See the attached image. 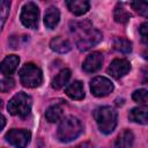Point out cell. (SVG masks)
I'll list each match as a JSON object with an SVG mask.
<instances>
[{
  "label": "cell",
  "mask_w": 148,
  "mask_h": 148,
  "mask_svg": "<svg viewBox=\"0 0 148 148\" xmlns=\"http://www.w3.org/2000/svg\"><path fill=\"white\" fill-rule=\"evenodd\" d=\"M145 71H146V73L143 72V80H142L143 83L148 82V68H145Z\"/></svg>",
  "instance_id": "cell-28"
},
{
  "label": "cell",
  "mask_w": 148,
  "mask_h": 148,
  "mask_svg": "<svg viewBox=\"0 0 148 148\" xmlns=\"http://www.w3.org/2000/svg\"><path fill=\"white\" fill-rule=\"evenodd\" d=\"M132 98L134 102L139 104H143L148 102V91L146 89H138L132 94Z\"/></svg>",
  "instance_id": "cell-23"
},
{
  "label": "cell",
  "mask_w": 148,
  "mask_h": 148,
  "mask_svg": "<svg viewBox=\"0 0 148 148\" xmlns=\"http://www.w3.org/2000/svg\"><path fill=\"white\" fill-rule=\"evenodd\" d=\"M94 118L99 131L104 134H110L117 126V112L113 108L103 105L94 111Z\"/></svg>",
  "instance_id": "cell-3"
},
{
  "label": "cell",
  "mask_w": 148,
  "mask_h": 148,
  "mask_svg": "<svg viewBox=\"0 0 148 148\" xmlns=\"http://www.w3.org/2000/svg\"><path fill=\"white\" fill-rule=\"evenodd\" d=\"M7 109L10 114L25 118L31 111V97L23 91L17 92L8 102Z\"/></svg>",
  "instance_id": "cell-4"
},
{
  "label": "cell",
  "mask_w": 148,
  "mask_h": 148,
  "mask_svg": "<svg viewBox=\"0 0 148 148\" xmlns=\"http://www.w3.org/2000/svg\"><path fill=\"white\" fill-rule=\"evenodd\" d=\"M142 58H143L145 60H147V61H148V46L142 51Z\"/></svg>",
  "instance_id": "cell-27"
},
{
  "label": "cell",
  "mask_w": 148,
  "mask_h": 148,
  "mask_svg": "<svg viewBox=\"0 0 148 148\" xmlns=\"http://www.w3.org/2000/svg\"><path fill=\"white\" fill-rule=\"evenodd\" d=\"M69 77H71V71H69L68 68L61 69V71L54 76V79L52 80V88H53V89H57V90L60 89V88H62V87L68 82Z\"/></svg>",
  "instance_id": "cell-18"
},
{
  "label": "cell",
  "mask_w": 148,
  "mask_h": 148,
  "mask_svg": "<svg viewBox=\"0 0 148 148\" xmlns=\"http://www.w3.org/2000/svg\"><path fill=\"white\" fill-rule=\"evenodd\" d=\"M139 32H140V36H141V40L145 44H148V22H145L140 25Z\"/></svg>",
  "instance_id": "cell-26"
},
{
  "label": "cell",
  "mask_w": 148,
  "mask_h": 148,
  "mask_svg": "<svg viewBox=\"0 0 148 148\" xmlns=\"http://www.w3.org/2000/svg\"><path fill=\"white\" fill-rule=\"evenodd\" d=\"M14 86H15V81H14L13 77H10V76L3 77V79L1 80V83H0V87H1V91H2V92L8 91V90L12 89Z\"/></svg>",
  "instance_id": "cell-25"
},
{
  "label": "cell",
  "mask_w": 148,
  "mask_h": 148,
  "mask_svg": "<svg viewBox=\"0 0 148 148\" xmlns=\"http://www.w3.org/2000/svg\"><path fill=\"white\" fill-rule=\"evenodd\" d=\"M134 142V135L130 130H124L119 133L114 141V148H132Z\"/></svg>",
  "instance_id": "cell-15"
},
{
  "label": "cell",
  "mask_w": 148,
  "mask_h": 148,
  "mask_svg": "<svg viewBox=\"0 0 148 148\" xmlns=\"http://www.w3.org/2000/svg\"><path fill=\"white\" fill-rule=\"evenodd\" d=\"M131 69V64L126 59H114L108 67L106 72L114 79H120L126 75Z\"/></svg>",
  "instance_id": "cell-9"
},
{
  "label": "cell",
  "mask_w": 148,
  "mask_h": 148,
  "mask_svg": "<svg viewBox=\"0 0 148 148\" xmlns=\"http://www.w3.org/2000/svg\"><path fill=\"white\" fill-rule=\"evenodd\" d=\"M31 139V133L28 130H10L6 134V140L15 148H25Z\"/></svg>",
  "instance_id": "cell-7"
},
{
  "label": "cell",
  "mask_w": 148,
  "mask_h": 148,
  "mask_svg": "<svg viewBox=\"0 0 148 148\" xmlns=\"http://www.w3.org/2000/svg\"><path fill=\"white\" fill-rule=\"evenodd\" d=\"M82 130V124L76 117L67 116L61 119L58 126L57 136L61 142H71L81 134Z\"/></svg>",
  "instance_id": "cell-2"
},
{
  "label": "cell",
  "mask_w": 148,
  "mask_h": 148,
  "mask_svg": "<svg viewBox=\"0 0 148 148\" xmlns=\"http://www.w3.org/2000/svg\"><path fill=\"white\" fill-rule=\"evenodd\" d=\"M64 114V108L61 104H53L49 106V109L45 112V117L50 123L58 121Z\"/></svg>",
  "instance_id": "cell-19"
},
{
  "label": "cell",
  "mask_w": 148,
  "mask_h": 148,
  "mask_svg": "<svg viewBox=\"0 0 148 148\" xmlns=\"http://www.w3.org/2000/svg\"><path fill=\"white\" fill-rule=\"evenodd\" d=\"M9 8H10V2L7 0H2L0 2V15H1V27H3L5 21L9 14Z\"/></svg>",
  "instance_id": "cell-24"
},
{
  "label": "cell",
  "mask_w": 148,
  "mask_h": 148,
  "mask_svg": "<svg viewBox=\"0 0 148 148\" xmlns=\"http://www.w3.org/2000/svg\"><path fill=\"white\" fill-rule=\"evenodd\" d=\"M66 5H67L69 12L76 16L86 14L90 7V5L87 0H68V1H66Z\"/></svg>",
  "instance_id": "cell-12"
},
{
  "label": "cell",
  "mask_w": 148,
  "mask_h": 148,
  "mask_svg": "<svg viewBox=\"0 0 148 148\" xmlns=\"http://www.w3.org/2000/svg\"><path fill=\"white\" fill-rule=\"evenodd\" d=\"M113 47L114 50H117L118 52L121 53H130L132 51V43L123 37H117L113 40Z\"/></svg>",
  "instance_id": "cell-21"
},
{
  "label": "cell",
  "mask_w": 148,
  "mask_h": 148,
  "mask_svg": "<svg viewBox=\"0 0 148 148\" xmlns=\"http://www.w3.org/2000/svg\"><path fill=\"white\" fill-rule=\"evenodd\" d=\"M131 6L139 15L143 17H148V1H142V0L132 1Z\"/></svg>",
  "instance_id": "cell-22"
},
{
  "label": "cell",
  "mask_w": 148,
  "mask_h": 148,
  "mask_svg": "<svg viewBox=\"0 0 148 148\" xmlns=\"http://www.w3.org/2000/svg\"><path fill=\"white\" fill-rule=\"evenodd\" d=\"M50 47H51L54 52H58V53H66V52L71 51V49H72L71 43H69L67 39L60 37V36L54 37L53 39H51V42H50Z\"/></svg>",
  "instance_id": "cell-17"
},
{
  "label": "cell",
  "mask_w": 148,
  "mask_h": 148,
  "mask_svg": "<svg viewBox=\"0 0 148 148\" xmlns=\"http://www.w3.org/2000/svg\"><path fill=\"white\" fill-rule=\"evenodd\" d=\"M66 95L72 98V99H83L84 98V89H83V84L80 81H73L71 84L67 86V88L65 89Z\"/></svg>",
  "instance_id": "cell-14"
},
{
  "label": "cell",
  "mask_w": 148,
  "mask_h": 148,
  "mask_svg": "<svg viewBox=\"0 0 148 148\" xmlns=\"http://www.w3.org/2000/svg\"><path fill=\"white\" fill-rule=\"evenodd\" d=\"M60 20V12L57 7H49L45 12V16H44V24L46 25V28L49 29H53L56 28V25L59 23Z\"/></svg>",
  "instance_id": "cell-16"
},
{
  "label": "cell",
  "mask_w": 148,
  "mask_h": 148,
  "mask_svg": "<svg viewBox=\"0 0 148 148\" xmlns=\"http://www.w3.org/2000/svg\"><path fill=\"white\" fill-rule=\"evenodd\" d=\"M102 64H103V54L99 52H92L89 56H87V58L84 59L82 68L86 73H94L102 67Z\"/></svg>",
  "instance_id": "cell-10"
},
{
  "label": "cell",
  "mask_w": 148,
  "mask_h": 148,
  "mask_svg": "<svg viewBox=\"0 0 148 148\" xmlns=\"http://www.w3.org/2000/svg\"><path fill=\"white\" fill-rule=\"evenodd\" d=\"M20 18L24 27L30 29H36L38 25V18H39V10L37 5L35 2L24 3L21 10Z\"/></svg>",
  "instance_id": "cell-6"
},
{
  "label": "cell",
  "mask_w": 148,
  "mask_h": 148,
  "mask_svg": "<svg viewBox=\"0 0 148 148\" xmlns=\"http://www.w3.org/2000/svg\"><path fill=\"white\" fill-rule=\"evenodd\" d=\"M18 62H20V58L15 54H9L7 56L2 62H1V66H0V69H1V73L6 76H8L9 74H12L18 66Z\"/></svg>",
  "instance_id": "cell-13"
},
{
  "label": "cell",
  "mask_w": 148,
  "mask_h": 148,
  "mask_svg": "<svg viewBox=\"0 0 148 148\" xmlns=\"http://www.w3.org/2000/svg\"><path fill=\"white\" fill-rule=\"evenodd\" d=\"M131 13L124 7L123 3H117V6L114 7V12H113V17L114 21L118 23H126L130 18H131Z\"/></svg>",
  "instance_id": "cell-20"
},
{
  "label": "cell",
  "mask_w": 148,
  "mask_h": 148,
  "mask_svg": "<svg viewBox=\"0 0 148 148\" xmlns=\"http://www.w3.org/2000/svg\"><path fill=\"white\" fill-rule=\"evenodd\" d=\"M20 81L24 87L36 88L43 82V74L39 67L29 62L20 69Z\"/></svg>",
  "instance_id": "cell-5"
},
{
  "label": "cell",
  "mask_w": 148,
  "mask_h": 148,
  "mask_svg": "<svg viewBox=\"0 0 148 148\" xmlns=\"http://www.w3.org/2000/svg\"><path fill=\"white\" fill-rule=\"evenodd\" d=\"M128 118L133 123L147 125L148 124V105H140V106L133 108L128 113Z\"/></svg>",
  "instance_id": "cell-11"
},
{
  "label": "cell",
  "mask_w": 148,
  "mask_h": 148,
  "mask_svg": "<svg viewBox=\"0 0 148 148\" xmlns=\"http://www.w3.org/2000/svg\"><path fill=\"white\" fill-rule=\"evenodd\" d=\"M90 90L96 97H105L113 90V84L104 76H96L90 81Z\"/></svg>",
  "instance_id": "cell-8"
},
{
  "label": "cell",
  "mask_w": 148,
  "mask_h": 148,
  "mask_svg": "<svg viewBox=\"0 0 148 148\" xmlns=\"http://www.w3.org/2000/svg\"><path fill=\"white\" fill-rule=\"evenodd\" d=\"M71 31L76 36V46L80 51H87L102 40V34L92 28L89 21L71 23Z\"/></svg>",
  "instance_id": "cell-1"
},
{
  "label": "cell",
  "mask_w": 148,
  "mask_h": 148,
  "mask_svg": "<svg viewBox=\"0 0 148 148\" xmlns=\"http://www.w3.org/2000/svg\"><path fill=\"white\" fill-rule=\"evenodd\" d=\"M5 124H6V118L2 116V128L5 127Z\"/></svg>",
  "instance_id": "cell-29"
}]
</instances>
